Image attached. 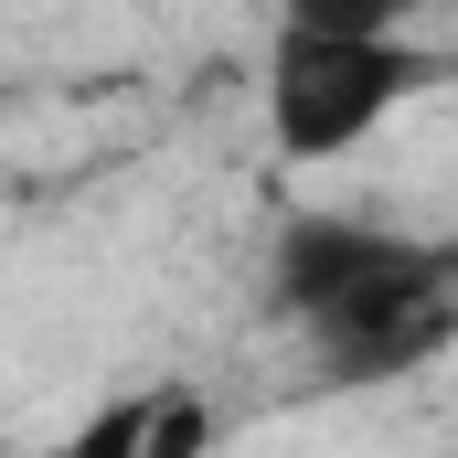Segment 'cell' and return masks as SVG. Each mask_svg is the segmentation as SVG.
<instances>
[{"instance_id":"6da1fadb","label":"cell","mask_w":458,"mask_h":458,"mask_svg":"<svg viewBox=\"0 0 458 458\" xmlns=\"http://www.w3.org/2000/svg\"><path fill=\"white\" fill-rule=\"evenodd\" d=\"M448 54L416 43V32H299L277 21L267 54H256V117H267V149L320 171L373 149L416 97H437Z\"/></svg>"},{"instance_id":"7a4b0ae2","label":"cell","mask_w":458,"mask_h":458,"mask_svg":"<svg viewBox=\"0 0 458 458\" xmlns=\"http://www.w3.org/2000/svg\"><path fill=\"white\" fill-rule=\"evenodd\" d=\"M299 342L320 362V384H405L458 342V256L437 234H405L384 267H362L320 320H299Z\"/></svg>"},{"instance_id":"3957f363","label":"cell","mask_w":458,"mask_h":458,"mask_svg":"<svg viewBox=\"0 0 458 458\" xmlns=\"http://www.w3.org/2000/svg\"><path fill=\"white\" fill-rule=\"evenodd\" d=\"M394 245H405V225H373V214H288V225L267 234V310H277L288 331L320 320L352 277L384 267Z\"/></svg>"},{"instance_id":"277c9868","label":"cell","mask_w":458,"mask_h":458,"mask_svg":"<svg viewBox=\"0 0 458 458\" xmlns=\"http://www.w3.org/2000/svg\"><path fill=\"white\" fill-rule=\"evenodd\" d=\"M267 11L299 32H416L437 0H267Z\"/></svg>"},{"instance_id":"5b68a950","label":"cell","mask_w":458,"mask_h":458,"mask_svg":"<svg viewBox=\"0 0 458 458\" xmlns=\"http://www.w3.org/2000/svg\"><path fill=\"white\" fill-rule=\"evenodd\" d=\"M149 405H160V394H128V405H107V416H97V427H86L64 458H139V448H149Z\"/></svg>"}]
</instances>
